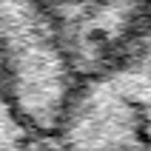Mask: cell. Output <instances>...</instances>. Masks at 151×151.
<instances>
[{
	"label": "cell",
	"instance_id": "cell-1",
	"mask_svg": "<svg viewBox=\"0 0 151 151\" xmlns=\"http://www.w3.org/2000/svg\"><path fill=\"white\" fill-rule=\"evenodd\" d=\"M0 54L14 106L54 134L80 83L74 54L51 0H0Z\"/></svg>",
	"mask_w": 151,
	"mask_h": 151
},
{
	"label": "cell",
	"instance_id": "cell-2",
	"mask_svg": "<svg viewBox=\"0 0 151 151\" xmlns=\"http://www.w3.org/2000/svg\"><path fill=\"white\" fill-rule=\"evenodd\" d=\"M6 97H12V91H9V77H6V63H3V54H0V100H6Z\"/></svg>",
	"mask_w": 151,
	"mask_h": 151
}]
</instances>
